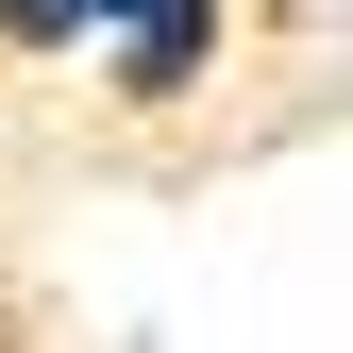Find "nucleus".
<instances>
[{"label":"nucleus","instance_id":"obj_3","mask_svg":"<svg viewBox=\"0 0 353 353\" xmlns=\"http://www.w3.org/2000/svg\"><path fill=\"white\" fill-rule=\"evenodd\" d=\"M84 17H135V0H84Z\"/></svg>","mask_w":353,"mask_h":353},{"label":"nucleus","instance_id":"obj_1","mask_svg":"<svg viewBox=\"0 0 353 353\" xmlns=\"http://www.w3.org/2000/svg\"><path fill=\"white\" fill-rule=\"evenodd\" d=\"M135 17H152V34H135V68H118V84H135V101H168V84L202 68V34H219V0H135Z\"/></svg>","mask_w":353,"mask_h":353},{"label":"nucleus","instance_id":"obj_2","mask_svg":"<svg viewBox=\"0 0 353 353\" xmlns=\"http://www.w3.org/2000/svg\"><path fill=\"white\" fill-rule=\"evenodd\" d=\"M0 34H17V51H68V34H84V0H0Z\"/></svg>","mask_w":353,"mask_h":353}]
</instances>
